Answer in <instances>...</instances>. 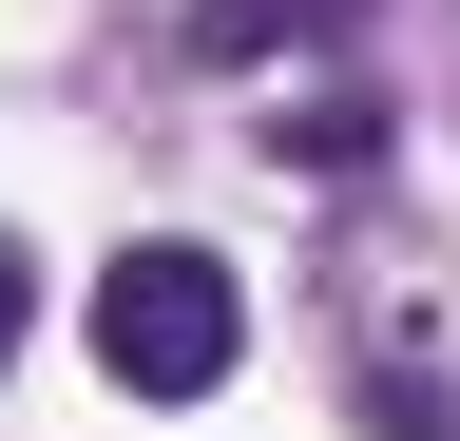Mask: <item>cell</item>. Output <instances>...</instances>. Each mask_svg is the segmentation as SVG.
Segmentation results:
<instances>
[{"label": "cell", "mask_w": 460, "mask_h": 441, "mask_svg": "<svg viewBox=\"0 0 460 441\" xmlns=\"http://www.w3.org/2000/svg\"><path fill=\"white\" fill-rule=\"evenodd\" d=\"M96 365L135 384V403H211V384L250 365L230 269H211V250H115V269H96Z\"/></svg>", "instance_id": "cell-1"}, {"label": "cell", "mask_w": 460, "mask_h": 441, "mask_svg": "<svg viewBox=\"0 0 460 441\" xmlns=\"http://www.w3.org/2000/svg\"><path fill=\"white\" fill-rule=\"evenodd\" d=\"M20 326H39V250L0 231V346H20Z\"/></svg>", "instance_id": "cell-2"}]
</instances>
